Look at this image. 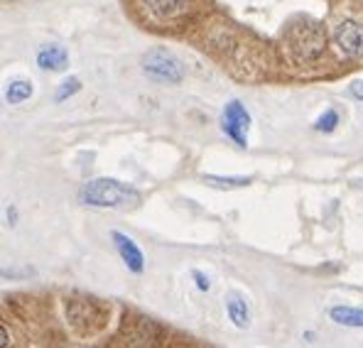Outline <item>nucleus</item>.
Wrapping results in <instances>:
<instances>
[{
    "mask_svg": "<svg viewBox=\"0 0 363 348\" xmlns=\"http://www.w3.org/2000/svg\"><path fill=\"white\" fill-rule=\"evenodd\" d=\"M79 201L93 208H131L140 203V192L131 184H123L111 177L88 179L79 189Z\"/></svg>",
    "mask_w": 363,
    "mask_h": 348,
    "instance_id": "obj_1",
    "label": "nucleus"
},
{
    "mask_svg": "<svg viewBox=\"0 0 363 348\" xmlns=\"http://www.w3.org/2000/svg\"><path fill=\"white\" fill-rule=\"evenodd\" d=\"M140 69L147 79H152V81L180 83L184 79L182 62L175 57V54L167 52V49H162V47H155V49H150V52L143 54Z\"/></svg>",
    "mask_w": 363,
    "mask_h": 348,
    "instance_id": "obj_2",
    "label": "nucleus"
},
{
    "mask_svg": "<svg viewBox=\"0 0 363 348\" xmlns=\"http://www.w3.org/2000/svg\"><path fill=\"white\" fill-rule=\"evenodd\" d=\"M67 316L79 336H91L106 324L108 309L96 300H72L67 304Z\"/></svg>",
    "mask_w": 363,
    "mask_h": 348,
    "instance_id": "obj_3",
    "label": "nucleus"
},
{
    "mask_svg": "<svg viewBox=\"0 0 363 348\" xmlns=\"http://www.w3.org/2000/svg\"><path fill=\"white\" fill-rule=\"evenodd\" d=\"M218 126H221V133L228 138V140H233L238 147H248L251 113H248V108L243 106V103L238 101V98H233V101H228L226 106H223L221 121H218Z\"/></svg>",
    "mask_w": 363,
    "mask_h": 348,
    "instance_id": "obj_4",
    "label": "nucleus"
},
{
    "mask_svg": "<svg viewBox=\"0 0 363 348\" xmlns=\"http://www.w3.org/2000/svg\"><path fill=\"white\" fill-rule=\"evenodd\" d=\"M334 42L349 59H363V22L346 20L334 29Z\"/></svg>",
    "mask_w": 363,
    "mask_h": 348,
    "instance_id": "obj_5",
    "label": "nucleus"
},
{
    "mask_svg": "<svg viewBox=\"0 0 363 348\" xmlns=\"http://www.w3.org/2000/svg\"><path fill=\"white\" fill-rule=\"evenodd\" d=\"M150 18L160 20V22H172V20H182L189 10L194 8V0H140Z\"/></svg>",
    "mask_w": 363,
    "mask_h": 348,
    "instance_id": "obj_6",
    "label": "nucleus"
},
{
    "mask_svg": "<svg viewBox=\"0 0 363 348\" xmlns=\"http://www.w3.org/2000/svg\"><path fill=\"white\" fill-rule=\"evenodd\" d=\"M111 241H113V246H116L121 260L126 262L128 270L136 272V275H140V272L145 270V255H143V250L138 248V243L133 241L131 236L121 233V231H113L111 233Z\"/></svg>",
    "mask_w": 363,
    "mask_h": 348,
    "instance_id": "obj_7",
    "label": "nucleus"
},
{
    "mask_svg": "<svg viewBox=\"0 0 363 348\" xmlns=\"http://www.w3.org/2000/svg\"><path fill=\"white\" fill-rule=\"evenodd\" d=\"M37 67L44 72H64L69 67V52L59 44H44L37 52Z\"/></svg>",
    "mask_w": 363,
    "mask_h": 348,
    "instance_id": "obj_8",
    "label": "nucleus"
},
{
    "mask_svg": "<svg viewBox=\"0 0 363 348\" xmlns=\"http://www.w3.org/2000/svg\"><path fill=\"white\" fill-rule=\"evenodd\" d=\"M226 314L236 329L243 331L251 326V307H248L246 297H241L238 292H228L226 295Z\"/></svg>",
    "mask_w": 363,
    "mask_h": 348,
    "instance_id": "obj_9",
    "label": "nucleus"
},
{
    "mask_svg": "<svg viewBox=\"0 0 363 348\" xmlns=\"http://www.w3.org/2000/svg\"><path fill=\"white\" fill-rule=\"evenodd\" d=\"M329 319L334 321V324H339V326H349V329H363V309H359V307H346V304L331 307Z\"/></svg>",
    "mask_w": 363,
    "mask_h": 348,
    "instance_id": "obj_10",
    "label": "nucleus"
},
{
    "mask_svg": "<svg viewBox=\"0 0 363 348\" xmlns=\"http://www.w3.org/2000/svg\"><path fill=\"white\" fill-rule=\"evenodd\" d=\"M32 93H34L32 81H22V79H18V81H10L8 88H5V101H8L10 106H20V103L27 101Z\"/></svg>",
    "mask_w": 363,
    "mask_h": 348,
    "instance_id": "obj_11",
    "label": "nucleus"
},
{
    "mask_svg": "<svg viewBox=\"0 0 363 348\" xmlns=\"http://www.w3.org/2000/svg\"><path fill=\"white\" fill-rule=\"evenodd\" d=\"M336 126H339V111H334V108H326V111L315 121V130L317 133H324V135L334 133Z\"/></svg>",
    "mask_w": 363,
    "mask_h": 348,
    "instance_id": "obj_12",
    "label": "nucleus"
},
{
    "mask_svg": "<svg viewBox=\"0 0 363 348\" xmlns=\"http://www.w3.org/2000/svg\"><path fill=\"white\" fill-rule=\"evenodd\" d=\"M204 182L213 184V187H221V189H236V187L251 184V177H216V174H204Z\"/></svg>",
    "mask_w": 363,
    "mask_h": 348,
    "instance_id": "obj_13",
    "label": "nucleus"
},
{
    "mask_svg": "<svg viewBox=\"0 0 363 348\" xmlns=\"http://www.w3.org/2000/svg\"><path fill=\"white\" fill-rule=\"evenodd\" d=\"M79 88H81V81H79L77 76H69V79H64V81L59 83L57 93H54V101H57V103L67 101V98H72L74 93H79Z\"/></svg>",
    "mask_w": 363,
    "mask_h": 348,
    "instance_id": "obj_14",
    "label": "nucleus"
},
{
    "mask_svg": "<svg viewBox=\"0 0 363 348\" xmlns=\"http://www.w3.org/2000/svg\"><path fill=\"white\" fill-rule=\"evenodd\" d=\"M192 277H194V282H197V287L202 292H209V287H211V282H209V277L204 275L202 270H192Z\"/></svg>",
    "mask_w": 363,
    "mask_h": 348,
    "instance_id": "obj_15",
    "label": "nucleus"
},
{
    "mask_svg": "<svg viewBox=\"0 0 363 348\" xmlns=\"http://www.w3.org/2000/svg\"><path fill=\"white\" fill-rule=\"evenodd\" d=\"M349 93L356 98V101H363V79H359V81H354L349 86Z\"/></svg>",
    "mask_w": 363,
    "mask_h": 348,
    "instance_id": "obj_16",
    "label": "nucleus"
}]
</instances>
